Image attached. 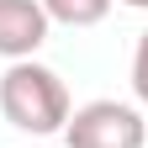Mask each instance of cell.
Segmentation results:
<instances>
[{
	"mask_svg": "<svg viewBox=\"0 0 148 148\" xmlns=\"http://www.w3.org/2000/svg\"><path fill=\"white\" fill-rule=\"evenodd\" d=\"M0 116H5L16 132H27V138L64 132L69 116H74L64 74L48 69V64H37V58L5 64V74H0Z\"/></svg>",
	"mask_w": 148,
	"mask_h": 148,
	"instance_id": "6da1fadb",
	"label": "cell"
},
{
	"mask_svg": "<svg viewBox=\"0 0 148 148\" xmlns=\"http://www.w3.org/2000/svg\"><path fill=\"white\" fill-rule=\"evenodd\" d=\"M64 148H148V122L132 101H85L64 127Z\"/></svg>",
	"mask_w": 148,
	"mask_h": 148,
	"instance_id": "7a4b0ae2",
	"label": "cell"
},
{
	"mask_svg": "<svg viewBox=\"0 0 148 148\" xmlns=\"http://www.w3.org/2000/svg\"><path fill=\"white\" fill-rule=\"evenodd\" d=\"M48 32H53V21L42 11V0H0V58L5 64L37 58Z\"/></svg>",
	"mask_w": 148,
	"mask_h": 148,
	"instance_id": "3957f363",
	"label": "cell"
},
{
	"mask_svg": "<svg viewBox=\"0 0 148 148\" xmlns=\"http://www.w3.org/2000/svg\"><path fill=\"white\" fill-rule=\"evenodd\" d=\"M42 11H48V21L53 27H101L106 16H111V0H42Z\"/></svg>",
	"mask_w": 148,
	"mask_h": 148,
	"instance_id": "277c9868",
	"label": "cell"
},
{
	"mask_svg": "<svg viewBox=\"0 0 148 148\" xmlns=\"http://www.w3.org/2000/svg\"><path fill=\"white\" fill-rule=\"evenodd\" d=\"M132 95L138 106H148V27L138 32V48H132Z\"/></svg>",
	"mask_w": 148,
	"mask_h": 148,
	"instance_id": "5b68a950",
	"label": "cell"
},
{
	"mask_svg": "<svg viewBox=\"0 0 148 148\" xmlns=\"http://www.w3.org/2000/svg\"><path fill=\"white\" fill-rule=\"evenodd\" d=\"M122 5H132V11H148V0H122Z\"/></svg>",
	"mask_w": 148,
	"mask_h": 148,
	"instance_id": "8992f818",
	"label": "cell"
}]
</instances>
